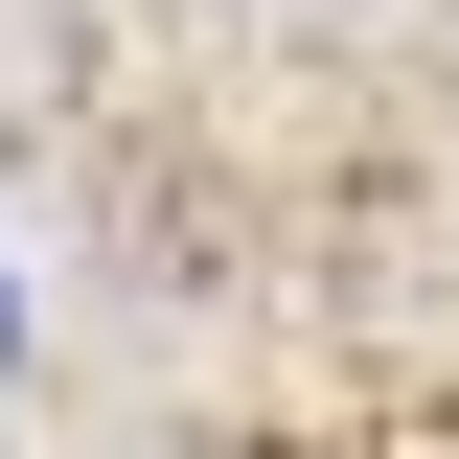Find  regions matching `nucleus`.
Returning a JSON list of instances; mask_svg holds the SVG:
<instances>
[{
    "instance_id": "1",
    "label": "nucleus",
    "mask_w": 459,
    "mask_h": 459,
    "mask_svg": "<svg viewBox=\"0 0 459 459\" xmlns=\"http://www.w3.org/2000/svg\"><path fill=\"white\" fill-rule=\"evenodd\" d=\"M0 344H23V299H0Z\"/></svg>"
}]
</instances>
